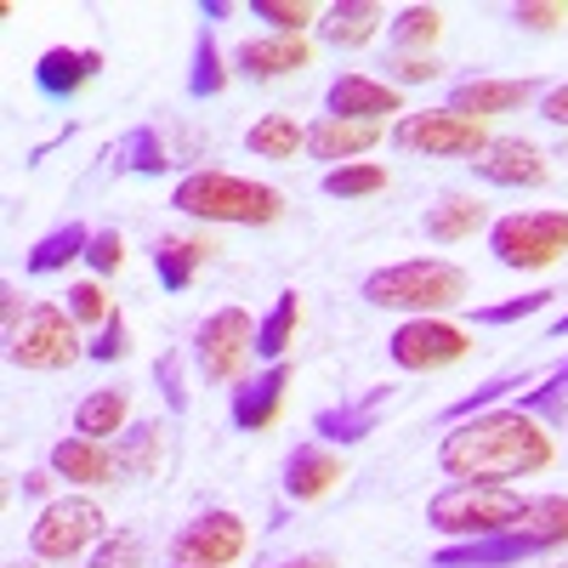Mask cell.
Here are the masks:
<instances>
[{"label":"cell","instance_id":"obj_1","mask_svg":"<svg viewBox=\"0 0 568 568\" xmlns=\"http://www.w3.org/2000/svg\"><path fill=\"white\" fill-rule=\"evenodd\" d=\"M557 460L551 433L524 415L517 404L506 409H478L455 420L444 444H438V471L455 484H511V478H535Z\"/></svg>","mask_w":568,"mask_h":568},{"label":"cell","instance_id":"obj_2","mask_svg":"<svg viewBox=\"0 0 568 568\" xmlns=\"http://www.w3.org/2000/svg\"><path fill=\"white\" fill-rule=\"evenodd\" d=\"M557 546H568V495H529V506L506 529H495L484 540H449L433 551L426 568H517Z\"/></svg>","mask_w":568,"mask_h":568},{"label":"cell","instance_id":"obj_3","mask_svg":"<svg viewBox=\"0 0 568 568\" xmlns=\"http://www.w3.org/2000/svg\"><path fill=\"white\" fill-rule=\"evenodd\" d=\"M171 211L194 216V222H227V227H273L284 216V194L273 182H251L233 171H187L171 187Z\"/></svg>","mask_w":568,"mask_h":568},{"label":"cell","instance_id":"obj_4","mask_svg":"<svg viewBox=\"0 0 568 568\" xmlns=\"http://www.w3.org/2000/svg\"><path fill=\"white\" fill-rule=\"evenodd\" d=\"M466 291H471L466 267L438 262V256L387 262V267L364 273V284H358V296L369 307H387V313H404V318H438L444 307L466 302Z\"/></svg>","mask_w":568,"mask_h":568},{"label":"cell","instance_id":"obj_5","mask_svg":"<svg viewBox=\"0 0 568 568\" xmlns=\"http://www.w3.org/2000/svg\"><path fill=\"white\" fill-rule=\"evenodd\" d=\"M524 506H529V495H517L511 484H449L426 500V524L449 540H484V535L506 529Z\"/></svg>","mask_w":568,"mask_h":568},{"label":"cell","instance_id":"obj_6","mask_svg":"<svg viewBox=\"0 0 568 568\" xmlns=\"http://www.w3.org/2000/svg\"><path fill=\"white\" fill-rule=\"evenodd\" d=\"M103 535H109L103 506L91 495H63V500H45L40 517L29 524V557L34 562H80Z\"/></svg>","mask_w":568,"mask_h":568},{"label":"cell","instance_id":"obj_7","mask_svg":"<svg viewBox=\"0 0 568 568\" xmlns=\"http://www.w3.org/2000/svg\"><path fill=\"white\" fill-rule=\"evenodd\" d=\"M489 251L511 273H540L568 256V211H511L489 222Z\"/></svg>","mask_w":568,"mask_h":568},{"label":"cell","instance_id":"obj_8","mask_svg":"<svg viewBox=\"0 0 568 568\" xmlns=\"http://www.w3.org/2000/svg\"><path fill=\"white\" fill-rule=\"evenodd\" d=\"M489 125L484 120H466V114H449V109H415V114H398L393 120V149L404 154H426V160H478L489 149Z\"/></svg>","mask_w":568,"mask_h":568},{"label":"cell","instance_id":"obj_9","mask_svg":"<svg viewBox=\"0 0 568 568\" xmlns=\"http://www.w3.org/2000/svg\"><path fill=\"white\" fill-rule=\"evenodd\" d=\"M251 353H256V318L245 307H216L194 329V364L216 387H240L251 375Z\"/></svg>","mask_w":568,"mask_h":568},{"label":"cell","instance_id":"obj_10","mask_svg":"<svg viewBox=\"0 0 568 568\" xmlns=\"http://www.w3.org/2000/svg\"><path fill=\"white\" fill-rule=\"evenodd\" d=\"M7 358H12L18 369H34V375L69 369L74 358H85V347H80V324L69 318V307L40 302V307H29L23 329L7 342Z\"/></svg>","mask_w":568,"mask_h":568},{"label":"cell","instance_id":"obj_11","mask_svg":"<svg viewBox=\"0 0 568 568\" xmlns=\"http://www.w3.org/2000/svg\"><path fill=\"white\" fill-rule=\"evenodd\" d=\"M251 546V529L240 511L227 506H211L200 517H187V524L171 535V562L176 568H233Z\"/></svg>","mask_w":568,"mask_h":568},{"label":"cell","instance_id":"obj_12","mask_svg":"<svg viewBox=\"0 0 568 568\" xmlns=\"http://www.w3.org/2000/svg\"><path fill=\"white\" fill-rule=\"evenodd\" d=\"M387 353L409 375H433V369L460 364L471 353V336H466V324H449V318H404L387 336Z\"/></svg>","mask_w":568,"mask_h":568},{"label":"cell","instance_id":"obj_13","mask_svg":"<svg viewBox=\"0 0 568 568\" xmlns=\"http://www.w3.org/2000/svg\"><path fill=\"white\" fill-rule=\"evenodd\" d=\"M546 98V85L540 80H489V74H471V80H455L449 85V98L444 109L449 114H466V120H495V114H517L524 103Z\"/></svg>","mask_w":568,"mask_h":568},{"label":"cell","instance_id":"obj_14","mask_svg":"<svg viewBox=\"0 0 568 568\" xmlns=\"http://www.w3.org/2000/svg\"><path fill=\"white\" fill-rule=\"evenodd\" d=\"M324 114L336 120H364V125H387V114H404V91L375 80V74H336L324 91Z\"/></svg>","mask_w":568,"mask_h":568},{"label":"cell","instance_id":"obj_15","mask_svg":"<svg viewBox=\"0 0 568 568\" xmlns=\"http://www.w3.org/2000/svg\"><path fill=\"white\" fill-rule=\"evenodd\" d=\"M284 393H291V364H262L256 375H245L233 387V404H227V420L240 433H267L284 415Z\"/></svg>","mask_w":568,"mask_h":568},{"label":"cell","instance_id":"obj_16","mask_svg":"<svg viewBox=\"0 0 568 568\" xmlns=\"http://www.w3.org/2000/svg\"><path fill=\"white\" fill-rule=\"evenodd\" d=\"M471 171H478L489 187H546L551 182V165L529 136H495L489 149L471 160Z\"/></svg>","mask_w":568,"mask_h":568},{"label":"cell","instance_id":"obj_17","mask_svg":"<svg viewBox=\"0 0 568 568\" xmlns=\"http://www.w3.org/2000/svg\"><path fill=\"white\" fill-rule=\"evenodd\" d=\"M103 69V52L98 45H52V52L34 58V91L52 103H69L74 91H85Z\"/></svg>","mask_w":568,"mask_h":568},{"label":"cell","instance_id":"obj_18","mask_svg":"<svg viewBox=\"0 0 568 568\" xmlns=\"http://www.w3.org/2000/svg\"><path fill=\"white\" fill-rule=\"evenodd\" d=\"M342 478H347V460L329 449V444H296L291 460H284V495H291L296 506L324 500Z\"/></svg>","mask_w":568,"mask_h":568},{"label":"cell","instance_id":"obj_19","mask_svg":"<svg viewBox=\"0 0 568 568\" xmlns=\"http://www.w3.org/2000/svg\"><path fill=\"white\" fill-rule=\"evenodd\" d=\"M149 256H154L160 291L182 296L187 284H194V273L216 256V240H211V233H160V240L149 245Z\"/></svg>","mask_w":568,"mask_h":568},{"label":"cell","instance_id":"obj_20","mask_svg":"<svg viewBox=\"0 0 568 568\" xmlns=\"http://www.w3.org/2000/svg\"><path fill=\"white\" fill-rule=\"evenodd\" d=\"M307 63H313V45L291 34H256L233 52V74L245 80H284V74H302Z\"/></svg>","mask_w":568,"mask_h":568},{"label":"cell","instance_id":"obj_21","mask_svg":"<svg viewBox=\"0 0 568 568\" xmlns=\"http://www.w3.org/2000/svg\"><path fill=\"white\" fill-rule=\"evenodd\" d=\"M45 466H52L69 489H103V484H114V449L98 444V438H80V433L58 438L52 455H45Z\"/></svg>","mask_w":568,"mask_h":568},{"label":"cell","instance_id":"obj_22","mask_svg":"<svg viewBox=\"0 0 568 568\" xmlns=\"http://www.w3.org/2000/svg\"><path fill=\"white\" fill-rule=\"evenodd\" d=\"M382 142V125H364V120H336V114H318L307 125V154L324 160L329 171L336 165H353L358 154H369Z\"/></svg>","mask_w":568,"mask_h":568},{"label":"cell","instance_id":"obj_23","mask_svg":"<svg viewBox=\"0 0 568 568\" xmlns=\"http://www.w3.org/2000/svg\"><path fill=\"white\" fill-rule=\"evenodd\" d=\"M382 23H393L382 0H336V7L318 12V40L336 45V52H358V45L375 40Z\"/></svg>","mask_w":568,"mask_h":568},{"label":"cell","instance_id":"obj_24","mask_svg":"<svg viewBox=\"0 0 568 568\" xmlns=\"http://www.w3.org/2000/svg\"><path fill=\"white\" fill-rule=\"evenodd\" d=\"M393 393L398 387H369L358 404H342V409H318L313 415V433H318V444H364L369 433H375V415H382L387 404H393Z\"/></svg>","mask_w":568,"mask_h":568},{"label":"cell","instance_id":"obj_25","mask_svg":"<svg viewBox=\"0 0 568 568\" xmlns=\"http://www.w3.org/2000/svg\"><path fill=\"white\" fill-rule=\"evenodd\" d=\"M484 227H489V205L478 194H444L433 211L420 216V233L433 245H460V240H471V233H484Z\"/></svg>","mask_w":568,"mask_h":568},{"label":"cell","instance_id":"obj_26","mask_svg":"<svg viewBox=\"0 0 568 568\" xmlns=\"http://www.w3.org/2000/svg\"><path fill=\"white\" fill-rule=\"evenodd\" d=\"M160 460H165V426L160 420H131L114 438V478H125V484L154 478Z\"/></svg>","mask_w":568,"mask_h":568},{"label":"cell","instance_id":"obj_27","mask_svg":"<svg viewBox=\"0 0 568 568\" xmlns=\"http://www.w3.org/2000/svg\"><path fill=\"white\" fill-rule=\"evenodd\" d=\"M85 251H91V227H85V222H63V227L40 233V240L29 245L23 273H29V278H52V273H63L69 262H85Z\"/></svg>","mask_w":568,"mask_h":568},{"label":"cell","instance_id":"obj_28","mask_svg":"<svg viewBox=\"0 0 568 568\" xmlns=\"http://www.w3.org/2000/svg\"><path fill=\"white\" fill-rule=\"evenodd\" d=\"M125 426H131V393L125 387H98V393H85L80 409H74V433L80 438L109 444V438L125 433Z\"/></svg>","mask_w":568,"mask_h":568},{"label":"cell","instance_id":"obj_29","mask_svg":"<svg viewBox=\"0 0 568 568\" xmlns=\"http://www.w3.org/2000/svg\"><path fill=\"white\" fill-rule=\"evenodd\" d=\"M114 171H131V176H165L176 160H171V149H165V136H160V125H131L120 142H114Z\"/></svg>","mask_w":568,"mask_h":568},{"label":"cell","instance_id":"obj_30","mask_svg":"<svg viewBox=\"0 0 568 568\" xmlns=\"http://www.w3.org/2000/svg\"><path fill=\"white\" fill-rule=\"evenodd\" d=\"M296 324H302V296L278 291V302L256 318V358L284 364V353H291V342H296Z\"/></svg>","mask_w":568,"mask_h":568},{"label":"cell","instance_id":"obj_31","mask_svg":"<svg viewBox=\"0 0 568 568\" xmlns=\"http://www.w3.org/2000/svg\"><path fill=\"white\" fill-rule=\"evenodd\" d=\"M245 149L256 160H296L307 149V125L296 114H262L251 131H245Z\"/></svg>","mask_w":568,"mask_h":568},{"label":"cell","instance_id":"obj_32","mask_svg":"<svg viewBox=\"0 0 568 568\" xmlns=\"http://www.w3.org/2000/svg\"><path fill=\"white\" fill-rule=\"evenodd\" d=\"M227 91V58H222V45H216V34L200 23V34H194V69H187V98H222Z\"/></svg>","mask_w":568,"mask_h":568},{"label":"cell","instance_id":"obj_33","mask_svg":"<svg viewBox=\"0 0 568 568\" xmlns=\"http://www.w3.org/2000/svg\"><path fill=\"white\" fill-rule=\"evenodd\" d=\"M387 34H393V52H433L444 34V12L438 7H398Z\"/></svg>","mask_w":568,"mask_h":568},{"label":"cell","instance_id":"obj_34","mask_svg":"<svg viewBox=\"0 0 568 568\" xmlns=\"http://www.w3.org/2000/svg\"><path fill=\"white\" fill-rule=\"evenodd\" d=\"M524 415H535L540 426H568V364H557L546 375V387H529V393H517L511 398Z\"/></svg>","mask_w":568,"mask_h":568},{"label":"cell","instance_id":"obj_35","mask_svg":"<svg viewBox=\"0 0 568 568\" xmlns=\"http://www.w3.org/2000/svg\"><path fill=\"white\" fill-rule=\"evenodd\" d=\"M324 194L329 200H369V194H382L387 187V165H375V160H353V165H336V171H324Z\"/></svg>","mask_w":568,"mask_h":568},{"label":"cell","instance_id":"obj_36","mask_svg":"<svg viewBox=\"0 0 568 568\" xmlns=\"http://www.w3.org/2000/svg\"><path fill=\"white\" fill-rule=\"evenodd\" d=\"M142 562H149V546H142L136 529H114L80 557V568H142Z\"/></svg>","mask_w":568,"mask_h":568},{"label":"cell","instance_id":"obj_37","mask_svg":"<svg viewBox=\"0 0 568 568\" xmlns=\"http://www.w3.org/2000/svg\"><path fill=\"white\" fill-rule=\"evenodd\" d=\"M251 18L267 23V34H291V40H302V29H318V12L307 0H251Z\"/></svg>","mask_w":568,"mask_h":568},{"label":"cell","instance_id":"obj_38","mask_svg":"<svg viewBox=\"0 0 568 568\" xmlns=\"http://www.w3.org/2000/svg\"><path fill=\"white\" fill-rule=\"evenodd\" d=\"M529 382H535L529 369H524V375H500V382H484L478 393H466V398H455V404L444 409V420L455 426V420H466V415H478V409H495L500 398H511L517 387H529Z\"/></svg>","mask_w":568,"mask_h":568},{"label":"cell","instance_id":"obj_39","mask_svg":"<svg viewBox=\"0 0 568 568\" xmlns=\"http://www.w3.org/2000/svg\"><path fill=\"white\" fill-rule=\"evenodd\" d=\"M562 291H529V296H511V302H495V307H471V324H517V318H535V313H546L551 302H557Z\"/></svg>","mask_w":568,"mask_h":568},{"label":"cell","instance_id":"obj_40","mask_svg":"<svg viewBox=\"0 0 568 568\" xmlns=\"http://www.w3.org/2000/svg\"><path fill=\"white\" fill-rule=\"evenodd\" d=\"M69 318H74V324H98V329L114 318V302L103 296V284H98V278L69 284Z\"/></svg>","mask_w":568,"mask_h":568},{"label":"cell","instance_id":"obj_41","mask_svg":"<svg viewBox=\"0 0 568 568\" xmlns=\"http://www.w3.org/2000/svg\"><path fill=\"white\" fill-rule=\"evenodd\" d=\"M438 74H444V63L433 52H393L387 58V85H398V91L404 85H433Z\"/></svg>","mask_w":568,"mask_h":568},{"label":"cell","instance_id":"obj_42","mask_svg":"<svg viewBox=\"0 0 568 568\" xmlns=\"http://www.w3.org/2000/svg\"><path fill=\"white\" fill-rule=\"evenodd\" d=\"M85 267L98 273V278H109V273H120V267H125V240H120V227H98V233H91Z\"/></svg>","mask_w":568,"mask_h":568},{"label":"cell","instance_id":"obj_43","mask_svg":"<svg viewBox=\"0 0 568 568\" xmlns=\"http://www.w3.org/2000/svg\"><path fill=\"white\" fill-rule=\"evenodd\" d=\"M511 23H517V29H535V34H551V29L568 23V7H557V0H517Z\"/></svg>","mask_w":568,"mask_h":568},{"label":"cell","instance_id":"obj_44","mask_svg":"<svg viewBox=\"0 0 568 568\" xmlns=\"http://www.w3.org/2000/svg\"><path fill=\"white\" fill-rule=\"evenodd\" d=\"M131 353V329H125V318H120V307H114V318L103 324V336L85 347V358L91 364H114V358H125Z\"/></svg>","mask_w":568,"mask_h":568},{"label":"cell","instance_id":"obj_45","mask_svg":"<svg viewBox=\"0 0 568 568\" xmlns=\"http://www.w3.org/2000/svg\"><path fill=\"white\" fill-rule=\"evenodd\" d=\"M154 382H160L171 415H187V387H182V358H176V353H165V358L154 364Z\"/></svg>","mask_w":568,"mask_h":568},{"label":"cell","instance_id":"obj_46","mask_svg":"<svg viewBox=\"0 0 568 568\" xmlns=\"http://www.w3.org/2000/svg\"><path fill=\"white\" fill-rule=\"evenodd\" d=\"M23 318H29V307H23V296H18V284L7 278V284H0V324H7V342L23 329Z\"/></svg>","mask_w":568,"mask_h":568},{"label":"cell","instance_id":"obj_47","mask_svg":"<svg viewBox=\"0 0 568 568\" xmlns=\"http://www.w3.org/2000/svg\"><path fill=\"white\" fill-rule=\"evenodd\" d=\"M540 120H551V125H562V131H568V80H562V85H546V98H540Z\"/></svg>","mask_w":568,"mask_h":568},{"label":"cell","instance_id":"obj_48","mask_svg":"<svg viewBox=\"0 0 568 568\" xmlns=\"http://www.w3.org/2000/svg\"><path fill=\"white\" fill-rule=\"evenodd\" d=\"M52 484H58V471H52V466L23 471V495H29V500H45V495H52Z\"/></svg>","mask_w":568,"mask_h":568},{"label":"cell","instance_id":"obj_49","mask_svg":"<svg viewBox=\"0 0 568 568\" xmlns=\"http://www.w3.org/2000/svg\"><path fill=\"white\" fill-rule=\"evenodd\" d=\"M240 7H233V0H200V23L211 29V23H222V18H233Z\"/></svg>","mask_w":568,"mask_h":568},{"label":"cell","instance_id":"obj_50","mask_svg":"<svg viewBox=\"0 0 568 568\" xmlns=\"http://www.w3.org/2000/svg\"><path fill=\"white\" fill-rule=\"evenodd\" d=\"M278 568H336V562H329L324 551H302V557H284Z\"/></svg>","mask_w":568,"mask_h":568},{"label":"cell","instance_id":"obj_51","mask_svg":"<svg viewBox=\"0 0 568 568\" xmlns=\"http://www.w3.org/2000/svg\"><path fill=\"white\" fill-rule=\"evenodd\" d=\"M546 336H551V342H562V336H568V313H562V318H551V329H546Z\"/></svg>","mask_w":568,"mask_h":568},{"label":"cell","instance_id":"obj_52","mask_svg":"<svg viewBox=\"0 0 568 568\" xmlns=\"http://www.w3.org/2000/svg\"><path fill=\"white\" fill-rule=\"evenodd\" d=\"M7 568H40V562H7Z\"/></svg>","mask_w":568,"mask_h":568}]
</instances>
